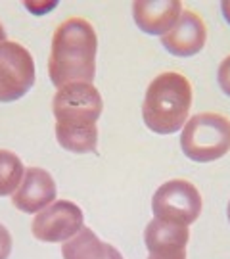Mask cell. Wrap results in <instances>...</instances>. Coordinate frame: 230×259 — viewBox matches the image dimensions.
Masks as SVG:
<instances>
[{
    "instance_id": "obj_14",
    "label": "cell",
    "mask_w": 230,
    "mask_h": 259,
    "mask_svg": "<svg viewBox=\"0 0 230 259\" xmlns=\"http://www.w3.org/2000/svg\"><path fill=\"white\" fill-rule=\"evenodd\" d=\"M217 81H219V87L221 91L226 96H230V56H226L219 64V69H217Z\"/></svg>"
},
{
    "instance_id": "obj_3",
    "label": "cell",
    "mask_w": 230,
    "mask_h": 259,
    "mask_svg": "<svg viewBox=\"0 0 230 259\" xmlns=\"http://www.w3.org/2000/svg\"><path fill=\"white\" fill-rule=\"evenodd\" d=\"M194 93L190 81L182 73L165 71L148 84L142 119L157 135H173L184 127L192 108Z\"/></svg>"
},
{
    "instance_id": "obj_4",
    "label": "cell",
    "mask_w": 230,
    "mask_h": 259,
    "mask_svg": "<svg viewBox=\"0 0 230 259\" xmlns=\"http://www.w3.org/2000/svg\"><path fill=\"white\" fill-rule=\"evenodd\" d=\"M180 148L198 163L217 161L230 152V119L222 113H196L182 127Z\"/></svg>"
},
{
    "instance_id": "obj_9",
    "label": "cell",
    "mask_w": 230,
    "mask_h": 259,
    "mask_svg": "<svg viewBox=\"0 0 230 259\" xmlns=\"http://www.w3.org/2000/svg\"><path fill=\"white\" fill-rule=\"evenodd\" d=\"M205 42H207V27L203 19L192 10H182L173 29L161 37V45L165 47L167 52L178 58H190L202 52Z\"/></svg>"
},
{
    "instance_id": "obj_8",
    "label": "cell",
    "mask_w": 230,
    "mask_h": 259,
    "mask_svg": "<svg viewBox=\"0 0 230 259\" xmlns=\"http://www.w3.org/2000/svg\"><path fill=\"white\" fill-rule=\"evenodd\" d=\"M190 231L186 225L152 219L144 231V244L150 259H186Z\"/></svg>"
},
{
    "instance_id": "obj_10",
    "label": "cell",
    "mask_w": 230,
    "mask_h": 259,
    "mask_svg": "<svg viewBox=\"0 0 230 259\" xmlns=\"http://www.w3.org/2000/svg\"><path fill=\"white\" fill-rule=\"evenodd\" d=\"M56 194H58V188L52 175L42 167H29L25 169L21 185L14 192L12 202L19 211L37 215L50 204H54Z\"/></svg>"
},
{
    "instance_id": "obj_5",
    "label": "cell",
    "mask_w": 230,
    "mask_h": 259,
    "mask_svg": "<svg viewBox=\"0 0 230 259\" xmlns=\"http://www.w3.org/2000/svg\"><path fill=\"white\" fill-rule=\"evenodd\" d=\"M202 194L190 181L173 179L156 190L152 198V211L156 219L178 225H190L202 213Z\"/></svg>"
},
{
    "instance_id": "obj_2",
    "label": "cell",
    "mask_w": 230,
    "mask_h": 259,
    "mask_svg": "<svg viewBox=\"0 0 230 259\" xmlns=\"http://www.w3.org/2000/svg\"><path fill=\"white\" fill-rule=\"evenodd\" d=\"M98 37L90 21L69 18L62 21L52 37L48 75L54 87L92 83L96 77Z\"/></svg>"
},
{
    "instance_id": "obj_15",
    "label": "cell",
    "mask_w": 230,
    "mask_h": 259,
    "mask_svg": "<svg viewBox=\"0 0 230 259\" xmlns=\"http://www.w3.org/2000/svg\"><path fill=\"white\" fill-rule=\"evenodd\" d=\"M12 253V234L0 223V259H8Z\"/></svg>"
},
{
    "instance_id": "obj_18",
    "label": "cell",
    "mask_w": 230,
    "mask_h": 259,
    "mask_svg": "<svg viewBox=\"0 0 230 259\" xmlns=\"http://www.w3.org/2000/svg\"><path fill=\"white\" fill-rule=\"evenodd\" d=\"M226 215H228V223H230V202H228V207H226Z\"/></svg>"
},
{
    "instance_id": "obj_16",
    "label": "cell",
    "mask_w": 230,
    "mask_h": 259,
    "mask_svg": "<svg viewBox=\"0 0 230 259\" xmlns=\"http://www.w3.org/2000/svg\"><path fill=\"white\" fill-rule=\"evenodd\" d=\"M221 12H222V18L228 21L230 25V0H226V2H222L221 4Z\"/></svg>"
},
{
    "instance_id": "obj_6",
    "label": "cell",
    "mask_w": 230,
    "mask_h": 259,
    "mask_svg": "<svg viewBox=\"0 0 230 259\" xmlns=\"http://www.w3.org/2000/svg\"><path fill=\"white\" fill-rule=\"evenodd\" d=\"M35 84V62L23 45L4 40L0 45V102H16Z\"/></svg>"
},
{
    "instance_id": "obj_1",
    "label": "cell",
    "mask_w": 230,
    "mask_h": 259,
    "mask_svg": "<svg viewBox=\"0 0 230 259\" xmlns=\"http://www.w3.org/2000/svg\"><path fill=\"white\" fill-rule=\"evenodd\" d=\"M52 110L56 139L73 154H92L98 146V119L104 110L100 91L92 83H71L58 89Z\"/></svg>"
},
{
    "instance_id": "obj_7",
    "label": "cell",
    "mask_w": 230,
    "mask_h": 259,
    "mask_svg": "<svg viewBox=\"0 0 230 259\" xmlns=\"http://www.w3.org/2000/svg\"><path fill=\"white\" fill-rule=\"evenodd\" d=\"M83 227L84 215L79 205L67 200H56L54 204L35 215L31 223V232L37 240L58 244L71 240Z\"/></svg>"
},
{
    "instance_id": "obj_17",
    "label": "cell",
    "mask_w": 230,
    "mask_h": 259,
    "mask_svg": "<svg viewBox=\"0 0 230 259\" xmlns=\"http://www.w3.org/2000/svg\"><path fill=\"white\" fill-rule=\"evenodd\" d=\"M6 40V31H4V27H2V23H0V45Z\"/></svg>"
},
{
    "instance_id": "obj_13",
    "label": "cell",
    "mask_w": 230,
    "mask_h": 259,
    "mask_svg": "<svg viewBox=\"0 0 230 259\" xmlns=\"http://www.w3.org/2000/svg\"><path fill=\"white\" fill-rule=\"evenodd\" d=\"M25 175L23 161L10 150H0V196H10L18 190Z\"/></svg>"
},
{
    "instance_id": "obj_12",
    "label": "cell",
    "mask_w": 230,
    "mask_h": 259,
    "mask_svg": "<svg viewBox=\"0 0 230 259\" xmlns=\"http://www.w3.org/2000/svg\"><path fill=\"white\" fill-rule=\"evenodd\" d=\"M62 255L64 259H123L117 248L100 240L88 227H83L71 240L64 242Z\"/></svg>"
},
{
    "instance_id": "obj_11",
    "label": "cell",
    "mask_w": 230,
    "mask_h": 259,
    "mask_svg": "<svg viewBox=\"0 0 230 259\" xmlns=\"http://www.w3.org/2000/svg\"><path fill=\"white\" fill-rule=\"evenodd\" d=\"M182 14L178 0H136L132 4V18L140 31L163 37L171 31Z\"/></svg>"
}]
</instances>
